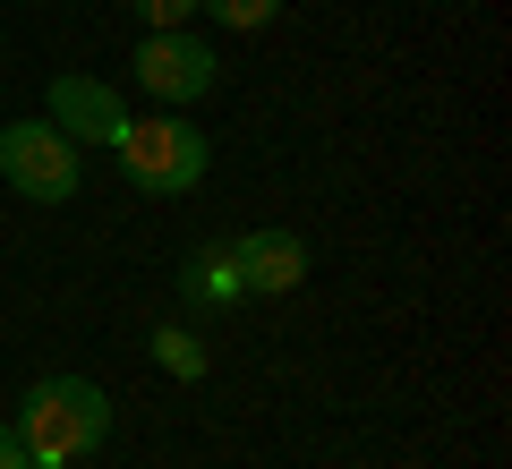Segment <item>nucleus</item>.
Returning <instances> with one entry per match:
<instances>
[{"label":"nucleus","mask_w":512,"mask_h":469,"mask_svg":"<svg viewBox=\"0 0 512 469\" xmlns=\"http://www.w3.org/2000/svg\"><path fill=\"white\" fill-rule=\"evenodd\" d=\"M52 128L60 137H77V145H120V128H128V111H120V94L103 86V77H52Z\"/></svg>","instance_id":"nucleus-6"},{"label":"nucleus","mask_w":512,"mask_h":469,"mask_svg":"<svg viewBox=\"0 0 512 469\" xmlns=\"http://www.w3.org/2000/svg\"><path fill=\"white\" fill-rule=\"evenodd\" d=\"M180 299L188 307H239L248 290H239V265H231V239H214V248H197L180 265Z\"/></svg>","instance_id":"nucleus-7"},{"label":"nucleus","mask_w":512,"mask_h":469,"mask_svg":"<svg viewBox=\"0 0 512 469\" xmlns=\"http://www.w3.org/2000/svg\"><path fill=\"white\" fill-rule=\"evenodd\" d=\"M231 265H239L248 299H291L308 282V239L299 231H248V239H231Z\"/></svg>","instance_id":"nucleus-5"},{"label":"nucleus","mask_w":512,"mask_h":469,"mask_svg":"<svg viewBox=\"0 0 512 469\" xmlns=\"http://www.w3.org/2000/svg\"><path fill=\"white\" fill-rule=\"evenodd\" d=\"M214 26H239V35H256V26H274L282 18V0H197Z\"/></svg>","instance_id":"nucleus-9"},{"label":"nucleus","mask_w":512,"mask_h":469,"mask_svg":"<svg viewBox=\"0 0 512 469\" xmlns=\"http://www.w3.org/2000/svg\"><path fill=\"white\" fill-rule=\"evenodd\" d=\"M0 469H26V444H18V427H0Z\"/></svg>","instance_id":"nucleus-11"},{"label":"nucleus","mask_w":512,"mask_h":469,"mask_svg":"<svg viewBox=\"0 0 512 469\" xmlns=\"http://www.w3.org/2000/svg\"><path fill=\"white\" fill-rule=\"evenodd\" d=\"M0 180L35 205H69L86 163H77V137H60L52 120H9L0 128Z\"/></svg>","instance_id":"nucleus-3"},{"label":"nucleus","mask_w":512,"mask_h":469,"mask_svg":"<svg viewBox=\"0 0 512 469\" xmlns=\"http://www.w3.org/2000/svg\"><path fill=\"white\" fill-rule=\"evenodd\" d=\"M222 77V60L205 52L197 35H146L137 43V86L154 94V103H205Z\"/></svg>","instance_id":"nucleus-4"},{"label":"nucleus","mask_w":512,"mask_h":469,"mask_svg":"<svg viewBox=\"0 0 512 469\" xmlns=\"http://www.w3.org/2000/svg\"><path fill=\"white\" fill-rule=\"evenodd\" d=\"M137 18H146V35H188L197 0H137Z\"/></svg>","instance_id":"nucleus-10"},{"label":"nucleus","mask_w":512,"mask_h":469,"mask_svg":"<svg viewBox=\"0 0 512 469\" xmlns=\"http://www.w3.org/2000/svg\"><path fill=\"white\" fill-rule=\"evenodd\" d=\"M111 154H120L128 188H146V197H188V188L205 180V163H214L205 137L180 120V111H163V120H128Z\"/></svg>","instance_id":"nucleus-2"},{"label":"nucleus","mask_w":512,"mask_h":469,"mask_svg":"<svg viewBox=\"0 0 512 469\" xmlns=\"http://www.w3.org/2000/svg\"><path fill=\"white\" fill-rule=\"evenodd\" d=\"M26 469H69V461H26Z\"/></svg>","instance_id":"nucleus-12"},{"label":"nucleus","mask_w":512,"mask_h":469,"mask_svg":"<svg viewBox=\"0 0 512 469\" xmlns=\"http://www.w3.org/2000/svg\"><path fill=\"white\" fill-rule=\"evenodd\" d=\"M18 444H26V461H94V452L111 444V393L103 384H86V376H43V384H26V401H18Z\"/></svg>","instance_id":"nucleus-1"},{"label":"nucleus","mask_w":512,"mask_h":469,"mask_svg":"<svg viewBox=\"0 0 512 469\" xmlns=\"http://www.w3.org/2000/svg\"><path fill=\"white\" fill-rule=\"evenodd\" d=\"M154 359H163L171 376H188V384L205 376V342H197L188 325H163V333H154Z\"/></svg>","instance_id":"nucleus-8"}]
</instances>
